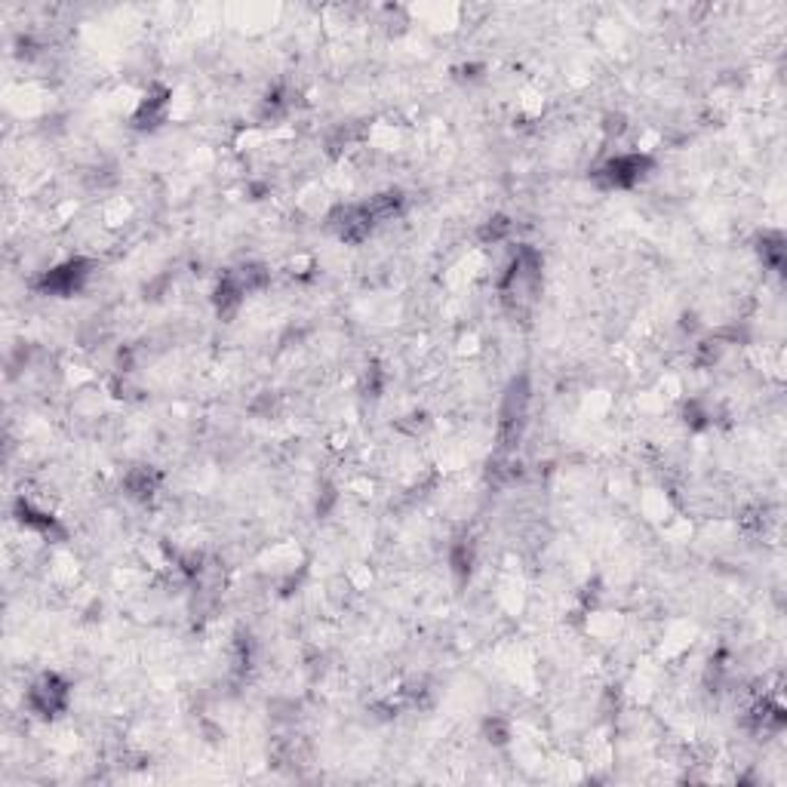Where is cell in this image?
<instances>
[{"label":"cell","instance_id":"1","mask_svg":"<svg viewBox=\"0 0 787 787\" xmlns=\"http://www.w3.org/2000/svg\"><path fill=\"white\" fill-rule=\"evenodd\" d=\"M28 704H31V711L40 714V717H53L59 711H65V704H68V683L56 674H47V677H40L31 692H28Z\"/></svg>","mask_w":787,"mask_h":787},{"label":"cell","instance_id":"2","mask_svg":"<svg viewBox=\"0 0 787 787\" xmlns=\"http://www.w3.org/2000/svg\"><path fill=\"white\" fill-rule=\"evenodd\" d=\"M649 170V157L643 154H621L615 160H609L606 167L600 170V179L609 185V188H631L637 185Z\"/></svg>","mask_w":787,"mask_h":787},{"label":"cell","instance_id":"3","mask_svg":"<svg viewBox=\"0 0 787 787\" xmlns=\"http://www.w3.org/2000/svg\"><path fill=\"white\" fill-rule=\"evenodd\" d=\"M87 265L84 262H65L59 268H53L44 280H40V289L50 296H71L80 289V283L87 280Z\"/></svg>","mask_w":787,"mask_h":787}]
</instances>
